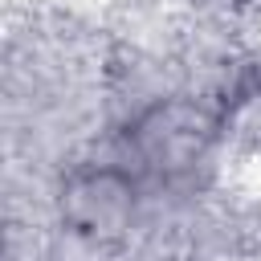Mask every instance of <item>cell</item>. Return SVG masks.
I'll use <instances>...</instances> for the list:
<instances>
[{
  "instance_id": "1",
  "label": "cell",
  "mask_w": 261,
  "mask_h": 261,
  "mask_svg": "<svg viewBox=\"0 0 261 261\" xmlns=\"http://www.w3.org/2000/svg\"><path fill=\"white\" fill-rule=\"evenodd\" d=\"M147 212V188L118 163L82 155L53 188V224L94 249L126 253Z\"/></svg>"
}]
</instances>
